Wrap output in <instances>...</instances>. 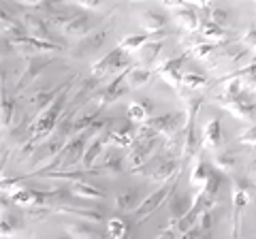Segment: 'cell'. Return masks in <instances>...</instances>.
Wrapping results in <instances>:
<instances>
[{
	"label": "cell",
	"instance_id": "cell-1",
	"mask_svg": "<svg viewBox=\"0 0 256 239\" xmlns=\"http://www.w3.org/2000/svg\"><path fill=\"white\" fill-rule=\"evenodd\" d=\"M73 82H75V77H70L66 82V86H64V90L58 94V98H56L47 109H43L38 116H34V120H32L28 139H32L36 146H41L47 137H52L54 134L56 126H58L60 118H62V111L66 109V94L70 90V86H73Z\"/></svg>",
	"mask_w": 256,
	"mask_h": 239
},
{
	"label": "cell",
	"instance_id": "cell-2",
	"mask_svg": "<svg viewBox=\"0 0 256 239\" xmlns=\"http://www.w3.org/2000/svg\"><path fill=\"white\" fill-rule=\"evenodd\" d=\"M250 182L242 175H233V198H230V207H233V216H230V237L239 239L244 224V210L250 203Z\"/></svg>",
	"mask_w": 256,
	"mask_h": 239
},
{
	"label": "cell",
	"instance_id": "cell-3",
	"mask_svg": "<svg viewBox=\"0 0 256 239\" xmlns=\"http://www.w3.org/2000/svg\"><path fill=\"white\" fill-rule=\"evenodd\" d=\"M180 175H182V171L175 173L169 182L160 184V188H156L150 196H146V201H141L139 207L134 210V216H137L139 220H143V218H148L150 214H154L156 210H160V207H162V203L169 201V196L175 192V188H178V184H180Z\"/></svg>",
	"mask_w": 256,
	"mask_h": 239
},
{
	"label": "cell",
	"instance_id": "cell-4",
	"mask_svg": "<svg viewBox=\"0 0 256 239\" xmlns=\"http://www.w3.org/2000/svg\"><path fill=\"white\" fill-rule=\"evenodd\" d=\"M216 102H218L224 111H228L230 116L242 120V122H256V102L248 98L246 92L235 98H226L220 94V96H216Z\"/></svg>",
	"mask_w": 256,
	"mask_h": 239
},
{
	"label": "cell",
	"instance_id": "cell-5",
	"mask_svg": "<svg viewBox=\"0 0 256 239\" xmlns=\"http://www.w3.org/2000/svg\"><path fill=\"white\" fill-rule=\"evenodd\" d=\"M160 148H164L162 137L148 139V141L137 139L130 148H128V166H130V171H137L139 166H143L148 160H152Z\"/></svg>",
	"mask_w": 256,
	"mask_h": 239
},
{
	"label": "cell",
	"instance_id": "cell-6",
	"mask_svg": "<svg viewBox=\"0 0 256 239\" xmlns=\"http://www.w3.org/2000/svg\"><path fill=\"white\" fill-rule=\"evenodd\" d=\"M124 54H126V52H122L120 47L107 52L100 60H96L94 64H92V77H98V79H100V77H105L107 73H111V75L116 73V75H118V73H122L124 68L132 66Z\"/></svg>",
	"mask_w": 256,
	"mask_h": 239
},
{
	"label": "cell",
	"instance_id": "cell-7",
	"mask_svg": "<svg viewBox=\"0 0 256 239\" xmlns=\"http://www.w3.org/2000/svg\"><path fill=\"white\" fill-rule=\"evenodd\" d=\"M188 54H182V56H173V58H158L156 60V73L162 77V82H166L175 92L182 88V66H184V60H186Z\"/></svg>",
	"mask_w": 256,
	"mask_h": 239
},
{
	"label": "cell",
	"instance_id": "cell-8",
	"mask_svg": "<svg viewBox=\"0 0 256 239\" xmlns=\"http://www.w3.org/2000/svg\"><path fill=\"white\" fill-rule=\"evenodd\" d=\"M150 130H154L158 137H171L173 132L182 130L186 126V114H166V116H160V118H150L148 122H143Z\"/></svg>",
	"mask_w": 256,
	"mask_h": 239
},
{
	"label": "cell",
	"instance_id": "cell-9",
	"mask_svg": "<svg viewBox=\"0 0 256 239\" xmlns=\"http://www.w3.org/2000/svg\"><path fill=\"white\" fill-rule=\"evenodd\" d=\"M102 141L109 146H116V148H130L134 141H137V128H132V122L128 124H118L114 120V124L107 128V132L100 137Z\"/></svg>",
	"mask_w": 256,
	"mask_h": 239
},
{
	"label": "cell",
	"instance_id": "cell-10",
	"mask_svg": "<svg viewBox=\"0 0 256 239\" xmlns=\"http://www.w3.org/2000/svg\"><path fill=\"white\" fill-rule=\"evenodd\" d=\"M84 154H86V137H68L66 143H64L60 156H58V162H56L54 171L77 164L79 160H84Z\"/></svg>",
	"mask_w": 256,
	"mask_h": 239
},
{
	"label": "cell",
	"instance_id": "cell-11",
	"mask_svg": "<svg viewBox=\"0 0 256 239\" xmlns=\"http://www.w3.org/2000/svg\"><path fill=\"white\" fill-rule=\"evenodd\" d=\"M22 22H24V26H26L30 36L43 38V41H56V43H60L58 38L54 36V32H52V24L47 22L43 15H38V13H26Z\"/></svg>",
	"mask_w": 256,
	"mask_h": 239
},
{
	"label": "cell",
	"instance_id": "cell-12",
	"mask_svg": "<svg viewBox=\"0 0 256 239\" xmlns=\"http://www.w3.org/2000/svg\"><path fill=\"white\" fill-rule=\"evenodd\" d=\"M56 214H68V216H75L77 220H88V222H105V214H102L100 207H90V205H68V203H60L56 205Z\"/></svg>",
	"mask_w": 256,
	"mask_h": 239
},
{
	"label": "cell",
	"instance_id": "cell-13",
	"mask_svg": "<svg viewBox=\"0 0 256 239\" xmlns=\"http://www.w3.org/2000/svg\"><path fill=\"white\" fill-rule=\"evenodd\" d=\"M64 230L70 239H107L105 230L98 228V224L88 220H77V222H66Z\"/></svg>",
	"mask_w": 256,
	"mask_h": 239
},
{
	"label": "cell",
	"instance_id": "cell-14",
	"mask_svg": "<svg viewBox=\"0 0 256 239\" xmlns=\"http://www.w3.org/2000/svg\"><path fill=\"white\" fill-rule=\"evenodd\" d=\"M54 60L52 58H43V56H30L26 60V68H24V73L18 82V88H24V86H30L32 82H36L38 77L43 75V70L47 66H52Z\"/></svg>",
	"mask_w": 256,
	"mask_h": 239
},
{
	"label": "cell",
	"instance_id": "cell-15",
	"mask_svg": "<svg viewBox=\"0 0 256 239\" xmlns=\"http://www.w3.org/2000/svg\"><path fill=\"white\" fill-rule=\"evenodd\" d=\"M64 86H66V82H64L62 86L47 88V90H36V92L28 98V111H30V114H34V116H38L43 109H47L56 98H58V94L64 90Z\"/></svg>",
	"mask_w": 256,
	"mask_h": 239
},
{
	"label": "cell",
	"instance_id": "cell-16",
	"mask_svg": "<svg viewBox=\"0 0 256 239\" xmlns=\"http://www.w3.org/2000/svg\"><path fill=\"white\" fill-rule=\"evenodd\" d=\"M198 34L203 36V41L216 43L218 47H224V45H228L230 41H233V36H230L228 30L212 24L210 18H201V28H198Z\"/></svg>",
	"mask_w": 256,
	"mask_h": 239
},
{
	"label": "cell",
	"instance_id": "cell-17",
	"mask_svg": "<svg viewBox=\"0 0 256 239\" xmlns=\"http://www.w3.org/2000/svg\"><path fill=\"white\" fill-rule=\"evenodd\" d=\"M94 28V22L88 18L84 13H77L73 20L66 22L64 26L60 28V32L66 36V38H86L90 34V30Z\"/></svg>",
	"mask_w": 256,
	"mask_h": 239
},
{
	"label": "cell",
	"instance_id": "cell-18",
	"mask_svg": "<svg viewBox=\"0 0 256 239\" xmlns=\"http://www.w3.org/2000/svg\"><path fill=\"white\" fill-rule=\"evenodd\" d=\"M182 171V164L178 158H171V156H162L158 160V164L154 166V171L150 173V180L154 182V184H164V182H169L175 173Z\"/></svg>",
	"mask_w": 256,
	"mask_h": 239
},
{
	"label": "cell",
	"instance_id": "cell-19",
	"mask_svg": "<svg viewBox=\"0 0 256 239\" xmlns=\"http://www.w3.org/2000/svg\"><path fill=\"white\" fill-rule=\"evenodd\" d=\"M173 22L175 26L186 30V32H198V28H201V18L196 15L194 6H180V9H175Z\"/></svg>",
	"mask_w": 256,
	"mask_h": 239
},
{
	"label": "cell",
	"instance_id": "cell-20",
	"mask_svg": "<svg viewBox=\"0 0 256 239\" xmlns=\"http://www.w3.org/2000/svg\"><path fill=\"white\" fill-rule=\"evenodd\" d=\"M222 146V122L218 118H214L207 122L205 130H203V148L210 152H218Z\"/></svg>",
	"mask_w": 256,
	"mask_h": 239
},
{
	"label": "cell",
	"instance_id": "cell-21",
	"mask_svg": "<svg viewBox=\"0 0 256 239\" xmlns=\"http://www.w3.org/2000/svg\"><path fill=\"white\" fill-rule=\"evenodd\" d=\"M68 190L75 198H84V201H102V198H107L105 190H100L94 184H86V182H73V184H68Z\"/></svg>",
	"mask_w": 256,
	"mask_h": 239
},
{
	"label": "cell",
	"instance_id": "cell-22",
	"mask_svg": "<svg viewBox=\"0 0 256 239\" xmlns=\"http://www.w3.org/2000/svg\"><path fill=\"white\" fill-rule=\"evenodd\" d=\"M198 154V139H196V122H186L184 126V148L182 160H192Z\"/></svg>",
	"mask_w": 256,
	"mask_h": 239
},
{
	"label": "cell",
	"instance_id": "cell-23",
	"mask_svg": "<svg viewBox=\"0 0 256 239\" xmlns=\"http://www.w3.org/2000/svg\"><path fill=\"white\" fill-rule=\"evenodd\" d=\"M152 111H154V102L150 98H141L128 107V120H130L132 124H143L152 118Z\"/></svg>",
	"mask_w": 256,
	"mask_h": 239
},
{
	"label": "cell",
	"instance_id": "cell-24",
	"mask_svg": "<svg viewBox=\"0 0 256 239\" xmlns=\"http://www.w3.org/2000/svg\"><path fill=\"white\" fill-rule=\"evenodd\" d=\"M166 205H169V220H182L192 207L188 196L180 194V192H173L169 196V201H166Z\"/></svg>",
	"mask_w": 256,
	"mask_h": 239
},
{
	"label": "cell",
	"instance_id": "cell-25",
	"mask_svg": "<svg viewBox=\"0 0 256 239\" xmlns=\"http://www.w3.org/2000/svg\"><path fill=\"white\" fill-rule=\"evenodd\" d=\"M102 171L100 169H82V171H64V169H58V171H50L45 173V178L50 180H60V182H84L88 175H100Z\"/></svg>",
	"mask_w": 256,
	"mask_h": 239
},
{
	"label": "cell",
	"instance_id": "cell-26",
	"mask_svg": "<svg viewBox=\"0 0 256 239\" xmlns=\"http://www.w3.org/2000/svg\"><path fill=\"white\" fill-rule=\"evenodd\" d=\"M210 175H212V166L207 164L203 158H194V164H192V171H190V184L201 190L205 186V182L210 180Z\"/></svg>",
	"mask_w": 256,
	"mask_h": 239
},
{
	"label": "cell",
	"instance_id": "cell-27",
	"mask_svg": "<svg viewBox=\"0 0 256 239\" xmlns=\"http://www.w3.org/2000/svg\"><path fill=\"white\" fill-rule=\"evenodd\" d=\"M139 26L146 32H156V30H162L166 26V18L158 11H146L139 15Z\"/></svg>",
	"mask_w": 256,
	"mask_h": 239
},
{
	"label": "cell",
	"instance_id": "cell-28",
	"mask_svg": "<svg viewBox=\"0 0 256 239\" xmlns=\"http://www.w3.org/2000/svg\"><path fill=\"white\" fill-rule=\"evenodd\" d=\"M24 228V218L15 216V214H2V224H0V235L2 239H11L20 235Z\"/></svg>",
	"mask_w": 256,
	"mask_h": 239
},
{
	"label": "cell",
	"instance_id": "cell-29",
	"mask_svg": "<svg viewBox=\"0 0 256 239\" xmlns=\"http://www.w3.org/2000/svg\"><path fill=\"white\" fill-rule=\"evenodd\" d=\"M26 26L24 22H18L15 18H11L6 11H2V34L4 38H18V36H26Z\"/></svg>",
	"mask_w": 256,
	"mask_h": 239
},
{
	"label": "cell",
	"instance_id": "cell-30",
	"mask_svg": "<svg viewBox=\"0 0 256 239\" xmlns=\"http://www.w3.org/2000/svg\"><path fill=\"white\" fill-rule=\"evenodd\" d=\"M130 235V224L120 218V216H114L107 220V237L109 239H128Z\"/></svg>",
	"mask_w": 256,
	"mask_h": 239
},
{
	"label": "cell",
	"instance_id": "cell-31",
	"mask_svg": "<svg viewBox=\"0 0 256 239\" xmlns=\"http://www.w3.org/2000/svg\"><path fill=\"white\" fill-rule=\"evenodd\" d=\"M107 32H109V28L100 30V32H96V34H88L86 38H82V43H79L75 56H84V54H88V52H96V50H98V47L102 45V41L107 38Z\"/></svg>",
	"mask_w": 256,
	"mask_h": 239
},
{
	"label": "cell",
	"instance_id": "cell-32",
	"mask_svg": "<svg viewBox=\"0 0 256 239\" xmlns=\"http://www.w3.org/2000/svg\"><path fill=\"white\" fill-rule=\"evenodd\" d=\"M150 79H152V70L148 66H132V70L126 77V86L130 88V90H139Z\"/></svg>",
	"mask_w": 256,
	"mask_h": 239
},
{
	"label": "cell",
	"instance_id": "cell-33",
	"mask_svg": "<svg viewBox=\"0 0 256 239\" xmlns=\"http://www.w3.org/2000/svg\"><path fill=\"white\" fill-rule=\"evenodd\" d=\"M107 150V143L102 139H92V143L86 148V154H84V160H82V166L84 169H92L94 166V160L98 158L102 152Z\"/></svg>",
	"mask_w": 256,
	"mask_h": 239
},
{
	"label": "cell",
	"instance_id": "cell-34",
	"mask_svg": "<svg viewBox=\"0 0 256 239\" xmlns=\"http://www.w3.org/2000/svg\"><path fill=\"white\" fill-rule=\"evenodd\" d=\"M237 164V154L230 152V150H224V152H218L214 156V166L218 171H224V173H230L235 169Z\"/></svg>",
	"mask_w": 256,
	"mask_h": 239
},
{
	"label": "cell",
	"instance_id": "cell-35",
	"mask_svg": "<svg viewBox=\"0 0 256 239\" xmlns=\"http://www.w3.org/2000/svg\"><path fill=\"white\" fill-rule=\"evenodd\" d=\"M114 205L118 212H134L139 207V194L134 192H122L114 198Z\"/></svg>",
	"mask_w": 256,
	"mask_h": 239
},
{
	"label": "cell",
	"instance_id": "cell-36",
	"mask_svg": "<svg viewBox=\"0 0 256 239\" xmlns=\"http://www.w3.org/2000/svg\"><path fill=\"white\" fill-rule=\"evenodd\" d=\"M148 43H150V34H134V36L124 38L118 47L122 52H128V54H139Z\"/></svg>",
	"mask_w": 256,
	"mask_h": 239
},
{
	"label": "cell",
	"instance_id": "cell-37",
	"mask_svg": "<svg viewBox=\"0 0 256 239\" xmlns=\"http://www.w3.org/2000/svg\"><path fill=\"white\" fill-rule=\"evenodd\" d=\"M216 52H218V45L210 43V41H203V43L192 45L188 50V56L190 58H196V60H207V58H212Z\"/></svg>",
	"mask_w": 256,
	"mask_h": 239
},
{
	"label": "cell",
	"instance_id": "cell-38",
	"mask_svg": "<svg viewBox=\"0 0 256 239\" xmlns=\"http://www.w3.org/2000/svg\"><path fill=\"white\" fill-rule=\"evenodd\" d=\"M160 50H162V41H158V43H148V45L139 52V56H141V64H139V66L156 64V60L160 58Z\"/></svg>",
	"mask_w": 256,
	"mask_h": 239
},
{
	"label": "cell",
	"instance_id": "cell-39",
	"mask_svg": "<svg viewBox=\"0 0 256 239\" xmlns=\"http://www.w3.org/2000/svg\"><path fill=\"white\" fill-rule=\"evenodd\" d=\"M182 86L188 88L192 92H196V90H205V88L210 86V79L201 73H186L182 77Z\"/></svg>",
	"mask_w": 256,
	"mask_h": 239
},
{
	"label": "cell",
	"instance_id": "cell-40",
	"mask_svg": "<svg viewBox=\"0 0 256 239\" xmlns=\"http://www.w3.org/2000/svg\"><path fill=\"white\" fill-rule=\"evenodd\" d=\"M98 169H100L102 173L107 171V173H111V175H120V173H122V154L116 152V150H114V152H109L107 158H105V162H102Z\"/></svg>",
	"mask_w": 256,
	"mask_h": 239
},
{
	"label": "cell",
	"instance_id": "cell-41",
	"mask_svg": "<svg viewBox=\"0 0 256 239\" xmlns=\"http://www.w3.org/2000/svg\"><path fill=\"white\" fill-rule=\"evenodd\" d=\"M218 84L222 86V96H226V98H235L246 92L242 79H220Z\"/></svg>",
	"mask_w": 256,
	"mask_h": 239
},
{
	"label": "cell",
	"instance_id": "cell-42",
	"mask_svg": "<svg viewBox=\"0 0 256 239\" xmlns=\"http://www.w3.org/2000/svg\"><path fill=\"white\" fill-rule=\"evenodd\" d=\"M220 190H222V175L218 171H212L210 180L205 182V186L201 188V192L207 196H214V198H220Z\"/></svg>",
	"mask_w": 256,
	"mask_h": 239
},
{
	"label": "cell",
	"instance_id": "cell-43",
	"mask_svg": "<svg viewBox=\"0 0 256 239\" xmlns=\"http://www.w3.org/2000/svg\"><path fill=\"white\" fill-rule=\"evenodd\" d=\"M52 214H56L52 205H32L26 210V218L28 220H45L47 216H52Z\"/></svg>",
	"mask_w": 256,
	"mask_h": 239
},
{
	"label": "cell",
	"instance_id": "cell-44",
	"mask_svg": "<svg viewBox=\"0 0 256 239\" xmlns=\"http://www.w3.org/2000/svg\"><path fill=\"white\" fill-rule=\"evenodd\" d=\"M15 120V100L2 96V130H6Z\"/></svg>",
	"mask_w": 256,
	"mask_h": 239
},
{
	"label": "cell",
	"instance_id": "cell-45",
	"mask_svg": "<svg viewBox=\"0 0 256 239\" xmlns=\"http://www.w3.org/2000/svg\"><path fill=\"white\" fill-rule=\"evenodd\" d=\"M237 141L242 143V146H250L254 152H256V122L250 126V128H246L244 132L237 134Z\"/></svg>",
	"mask_w": 256,
	"mask_h": 239
},
{
	"label": "cell",
	"instance_id": "cell-46",
	"mask_svg": "<svg viewBox=\"0 0 256 239\" xmlns=\"http://www.w3.org/2000/svg\"><path fill=\"white\" fill-rule=\"evenodd\" d=\"M239 43H242L246 50H254L256 47V26H250L248 30H244V34L239 36Z\"/></svg>",
	"mask_w": 256,
	"mask_h": 239
},
{
	"label": "cell",
	"instance_id": "cell-47",
	"mask_svg": "<svg viewBox=\"0 0 256 239\" xmlns=\"http://www.w3.org/2000/svg\"><path fill=\"white\" fill-rule=\"evenodd\" d=\"M196 228L198 230H212L214 228V210H207L196 218Z\"/></svg>",
	"mask_w": 256,
	"mask_h": 239
},
{
	"label": "cell",
	"instance_id": "cell-48",
	"mask_svg": "<svg viewBox=\"0 0 256 239\" xmlns=\"http://www.w3.org/2000/svg\"><path fill=\"white\" fill-rule=\"evenodd\" d=\"M207 18H210L212 24H216V26H222V28H226V24H228V13L224 9H212Z\"/></svg>",
	"mask_w": 256,
	"mask_h": 239
},
{
	"label": "cell",
	"instance_id": "cell-49",
	"mask_svg": "<svg viewBox=\"0 0 256 239\" xmlns=\"http://www.w3.org/2000/svg\"><path fill=\"white\" fill-rule=\"evenodd\" d=\"M60 2H77L84 9H100L102 0H60Z\"/></svg>",
	"mask_w": 256,
	"mask_h": 239
},
{
	"label": "cell",
	"instance_id": "cell-50",
	"mask_svg": "<svg viewBox=\"0 0 256 239\" xmlns=\"http://www.w3.org/2000/svg\"><path fill=\"white\" fill-rule=\"evenodd\" d=\"M184 4L194 6V9H210L212 0H184Z\"/></svg>",
	"mask_w": 256,
	"mask_h": 239
},
{
	"label": "cell",
	"instance_id": "cell-51",
	"mask_svg": "<svg viewBox=\"0 0 256 239\" xmlns=\"http://www.w3.org/2000/svg\"><path fill=\"white\" fill-rule=\"evenodd\" d=\"M20 4H24V6H32V9H38L45 0H18Z\"/></svg>",
	"mask_w": 256,
	"mask_h": 239
},
{
	"label": "cell",
	"instance_id": "cell-52",
	"mask_svg": "<svg viewBox=\"0 0 256 239\" xmlns=\"http://www.w3.org/2000/svg\"><path fill=\"white\" fill-rule=\"evenodd\" d=\"M162 4L166 6V9H180V6L184 4V0H162Z\"/></svg>",
	"mask_w": 256,
	"mask_h": 239
},
{
	"label": "cell",
	"instance_id": "cell-53",
	"mask_svg": "<svg viewBox=\"0 0 256 239\" xmlns=\"http://www.w3.org/2000/svg\"><path fill=\"white\" fill-rule=\"evenodd\" d=\"M194 239H212V230H198V228H196Z\"/></svg>",
	"mask_w": 256,
	"mask_h": 239
},
{
	"label": "cell",
	"instance_id": "cell-54",
	"mask_svg": "<svg viewBox=\"0 0 256 239\" xmlns=\"http://www.w3.org/2000/svg\"><path fill=\"white\" fill-rule=\"evenodd\" d=\"M252 62H256V47L252 50Z\"/></svg>",
	"mask_w": 256,
	"mask_h": 239
},
{
	"label": "cell",
	"instance_id": "cell-55",
	"mask_svg": "<svg viewBox=\"0 0 256 239\" xmlns=\"http://www.w3.org/2000/svg\"><path fill=\"white\" fill-rule=\"evenodd\" d=\"M252 94H256V88H254V90H252Z\"/></svg>",
	"mask_w": 256,
	"mask_h": 239
},
{
	"label": "cell",
	"instance_id": "cell-56",
	"mask_svg": "<svg viewBox=\"0 0 256 239\" xmlns=\"http://www.w3.org/2000/svg\"><path fill=\"white\" fill-rule=\"evenodd\" d=\"M62 239H70V237H62Z\"/></svg>",
	"mask_w": 256,
	"mask_h": 239
}]
</instances>
